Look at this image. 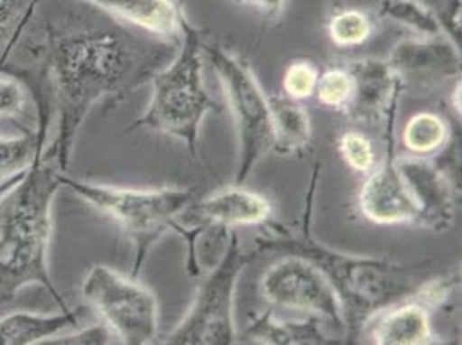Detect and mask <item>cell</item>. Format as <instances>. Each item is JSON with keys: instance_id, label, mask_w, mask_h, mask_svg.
<instances>
[{"instance_id": "cell-1", "label": "cell", "mask_w": 462, "mask_h": 345, "mask_svg": "<svg viewBox=\"0 0 462 345\" xmlns=\"http://www.w3.org/2000/svg\"><path fill=\"white\" fill-rule=\"evenodd\" d=\"M178 43L138 37L117 21L68 14L49 21L35 47L37 68L58 117V135L45 147L60 172H68L79 130L98 104L115 107L151 81L176 52Z\"/></svg>"}, {"instance_id": "cell-2", "label": "cell", "mask_w": 462, "mask_h": 345, "mask_svg": "<svg viewBox=\"0 0 462 345\" xmlns=\"http://www.w3.org/2000/svg\"><path fill=\"white\" fill-rule=\"evenodd\" d=\"M319 178V164L314 166L309 185L308 204L302 225L297 231L282 230L266 238H257L255 252L293 254L314 263L335 288L346 314V337L357 333L378 311L411 299L423 284V265L409 266L383 256H357L331 249L318 242L310 231L312 200Z\"/></svg>"}, {"instance_id": "cell-3", "label": "cell", "mask_w": 462, "mask_h": 345, "mask_svg": "<svg viewBox=\"0 0 462 345\" xmlns=\"http://www.w3.org/2000/svg\"><path fill=\"white\" fill-rule=\"evenodd\" d=\"M45 147L47 142L20 182L0 195V304L11 303L23 288L40 285L60 309H68L49 269L60 168Z\"/></svg>"}, {"instance_id": "cell-4", "label": "cell", "mask_w": 462, "mask_h": 345, "mask_svg": "<svg viewBox=\"0 0 462 345\" xmlns=\"http://www.w3.org/2000/svg\"><path fill=\"white\" fill-rule=\"evenodd\" d=\"M202 35L189 18L171 61L152 77V97L145 113L125 132L152 130L185 142L193 157L199 155L200 126L209 113H219V104L204 85Z\"/></svg>"}, {"instance_id": "cell-5", "label": "cell", "mask_w": 462, "mask_h": 345, "mask_svg": "<svg viewBox=\"0 0 462 345\" xmlns=\"http://www.w3.org/2000/svg\"><path fill=\"white\" fill-rule=\"evenodd\" d=\"M59 183L97 211L111 218L132 240L135 250L134 278L138 276L147 254L157 240L168 231H180L178 216L189 211L197 200V191L192 187L123 189L83 182L66 172H59Z\"/></svg>"}, {"instance_id": "cell-6", "label": "cell", "mask_w": 462, "mask_h": 345, "mask_svg": "<svg viewBox=\"0 0 462 345\" xmlns=\"http://www.w3.org/2000/svg\"><path fill=\"white\" fill-rule=\"evenodd\" d=\"M202 51L221 81L235 121L240 145L235 183L244 185L261 159L273 151L270 102L244 61L216 43H202Z\"/></svg>"}, {"instance_id": "cell-7", "label": "cell", "mask_w": 462, "mask_h": 345, "mask_svg": "<svg viewBox=\"0 0 462 345\" xmlns=\"http://www.w3.org/2000/svg\"><path fill=\"white\" fill-rule=\"evenodd\" d=\"M251 254L244 252L236 231L219 263L208 273L183 320L161 340L166 345L238 344L233 318L235 288Z\"/></svg>"}, {"instance_id": "cell-8", "label": "cell", "mask_w": 462, "mask_h": 345, "mask_svg": "<svg viewBox=\"0 0 462 345\" xmlns=\"http://www.w3.org/2000/svg\"><path fill=\"white\" fill-rule=\"evenodd\" d=\"M81 292L121 344H154L159 304L151 288L134 276L126 278L109 266L96 265L85 276Z\"/></svg>"}, {"instance_id": "cell-9", "label": "cell", "mask_w": 462, "mask_h": 345, "mask_svg": "<svg viewBox=\"0 0 462 345\" xmlns=\"http://www.w3.org/2000/svg\"><path fill=\"white\" fill-rule=\"evenodd\" d=\"M259 290L271 306L321 318L340 337H346V314L335 288L306 257L283 254L266 269Z\"/></svg>"}, {"instance_id": "cell-10", "label": "cell", "mask_w": 462, "mask_h": 345, "mask_svg": "<svg viewBox=\"0 0 462 345\" xmlns=\"http://www.w3.org/2000/svg\"><path fill=\"white\" fill-rule=\"evenodd\" d=\"M395 119L385 125L386 154L383 163L369 172L357 197L359 211L380 227H418L420 211L395 164Z\"/></svg>"}, {"instance_id": "cell-11", "label": "cell", "mask_w": 462, "mask_h": 345, "mask_svg": "<svg viewBox=\"0 0 462 345\" xmlns=\"http://www.w3.org/2000/svg\"><path fill=\"white\" fill-rule=\"evenodd\" d=\"M395 164L420 211L418 227L435 233L450 230L457 216L461 189L431 157H395Z\"/></svg>"}, {"instance_id": "cell-12", "label": "cell", "mask_w": 462, "mask_h": 345, "mask_svg": "<svg viewBox=\"0 0 462 345\" xmlns=\"http://www.w3.org/2000/svg\"><path fill=\"white\" fill-rule=\"evenodd\" d=\"M346 70L352 78V96L342 113L350 121L363 125H386L395 119L399 97L405 87L388 61H352Z\"/></svg>"}, {"instance_id": "cell-13", "label": "cell", "mask_w": 462, "mask_h": 345, "mask_svg": "<svg viewBox=\"0 0 462 345\" xmlns=\"http://www.w3.org/2000/svg\"><path fill=\"white\" fill-rule=\"evenodd\" d=\"M20 78L28 87L32 100L37 107V126L24 130L20 136H0V195L16 185L21 176L32 166L40 145L47 142V132L54 116V106L49 90H45L39 70H4Z\"/></svg>"}, {"instance_id": "cell-14", "label": "cell", "mask_w": 462, "mask_h": 345, "mask_svg": "<svg viewBox=\"0 0 462 345\" xmlns=\"http://www.w3.org/2000/svg\"><path fill=\"white\" fill-rule=\"evenodd\" d=\"M388 64L404 87L430 89L461 77V49L447 37H420L399 42Z\"/></svg>"}, {"instance_id": "cell-15", "label": "cell", "mask_w": 462, "mask_h": 345, "mask_svg": "<svg viewBox=\"0 0 462 345\" xmlns=\"http://www.w3.org/2000/svg\"><path fill=\"white\" fill-rule=\"evenodd\" d=\"M187 212H193L204 225L235 230L266 223L271 218L273 206L270 199L263 193L235 183L211 193L200 202L195 200Z\"/></svg>"}, {"instance_id": "cell-16", "label": "cell", "mask_w": 462, "mask_h": 345, "mask_svg": "<svg viewBox=\"0 0 462 345\" xmlns=\"http://www.w3.org/2000/svg\"><path fill=\"white\" fill-rule=\"evenodd\" d=\"M369 342L376 345H431L437 335L431 328L430 309L414 299H405L371 316L363 326Z\"/></svg>"}, {"instance_id": "cell-17", "label": "cell", "mask_w": 462, "mask_h": 345, "mask_svg": "<svg viewBox=\"0 0 462 345\" xmlns=\"http://www.w3.org/2000/svg\"><path fill=\"white\" fill-rule=\"evenodd\" d=\"M111 18L125 21L157 39L178 43L187 20L176 0H79Z\"/></svg>"}, {"instance_id": "cell-18", "label": "cell", "mask_w": 462, "mask_h": 345, "mask_svg": "<svg viewBox=\"0 0 462 345\" xmlns=\"http://www.w3.org/2000/svg\"><path fill=\"white\" fill-rule=\"evenodd\" d=\"M85 307L60 309L56 314L9 312L0 318V345L47 344L60 333L77 328L85 314Z\"/></svg>"}, {"instance_id": "cell-19", "label": "cell", "mask_w": 462, "mask_h": 345, "mask_svg": "<svg viewBox=\"0 0 462 345\" xmlns=\"http://www.w3.org/2000/svg\"><path fill=\"white\" fill-rule=\"evenodd\" d=\"M329 326L316 316L302 322H283L273 312L255 316L247 325L240 342L268 345L338 344L337 335L329 333Z\"/></svg>"}, {"instance_id": "cell-20", "label": "cell", "mask_w": 462, "mask_h": 345, "mask_svg": "<svg viewBox=\"0 0 462 345\" xmlns=\"http://www.w3.org/2000/svg\"><path fill=\"white\" fill-rule=\"evenodd\" d=\"M271 126H273V151L282 155H297L310 142V117L299 100L289 97L271 96Z\"/></svg>"}, {"instance_id": "cell-21", "label": "cell", "mask_w": 462, "mask_h": 345, "mask_svg": "<svg viewBox=\"0 0 462 345\" xmlns=\"http://www.w3.org/2000/svg\"><path fill=\"white\" fill-rule=\"evenodd\" d=\"M450 142V128L442 116L418 113L411 116L402 132V144L411 155H439Z\"/></svg>"}, {"instance_id": "cell-22", "label": "cell", "mask_w": 462, "mask_h": 345, "mask_svg": "<svg viewBox=\"0 0 462 345\" xmlns=\"http://www.w3.org/2000/svg\"><path fill=\"white\" fill-rule=\"evenodd\" d=\"M378 16L402 24L420 37H445L439 14L421 0H380Z\"/></svg>"}, {"instance_id": "cell-23", "label": "cell", "mask_w": 462, "mask_h": 345, "mask_svg": "<svg viewBox=\"0 0 462 345\" xmlns=\"http://www.w3.org/2000/svg\"><path fill=\"white\" fill-rule=\"evenodd\" d=\"M40 0H0V71L16 47Z\"/></svg>"}, {"instance_id": "cell-24", "label": "cell", "mask_w": 462, "mask_h": 345, "mask_svg": "<svg viewBox=\"0 0 462 345\" xmlns=\"http://www.w3.org/2000/svg\"><path fill=\"white\" fill-rule=\"evenodd\" d=\"M374 32L373 18L363 9L346 7L328 21V35L337 47H357L366 43Z\"/></svg>"}, {"instance_id": "cell-25", "label": "cell", "mask_w": 462, "mask_h": 345, "mask_svg": "<svg viewBox=\"0 0 462 345\" xmlns=\"http://www.w3.org/2000/svg\"><path fill=\"white\" fill-rule=\"evenodd\" d=\"M314 94L328 109L344 111L352 96V78L346 68H331L319 75Z\"/></svg>"}, {"instance_id": "cell-26", "label": "cell", "mask_w": 462, "mask_h": 345, "mask_svg": "<svg viewBox=\"0 0 462 345\" xmlns=\"http://www.w3.org/2000/svg\"><path fill=\"white\" fill-rule=\"evenodd\" d=\"M338 153L352 172L369 174L376 166V154L366 135L348 130L338 138Z\"/></svg>"}, {"instance_id": "cell-27", "label": "cell", "mask_w": 462, "mask_h": 345, "mask_svg": "<svg viewBox=\"0 0 462 345\" xmlns=\"http://www.w3.org/2000/svg\"><path fill=\"white\" fill-rule=\"evenodd\" d=\"M319 70L310 61H293L283 75V90L289 98L306 100L314 96Z\"/></svg>"}, {"instance_id": "cell-28", "label": "cell", "mask_w": 462, "mask_h": 345, "mask_svg": "<svg viewBox=\"0 0 462 345\" xmlns=\"http://www.w3.org/2000/svg\"><path fill=\"white\" fill-rule=\"evenodd\" d=\"M459 282H461V269H454L447 275L433 276V278H424L423 284L418 287L411 299L421 303L428 309L443 306Z\"/></svg>"}, {"instance_id": "cell-29", "label": "cell", "mask_w": 462, "mask_h": 345, "mask_svg": "<svg viewBox=\"0 0 462 345\" xmlns=\"http://www.w3.org/2000/svg\"><path fill=\"white\" fill-rule=\"evenodd\" d=\"M30 90L20 78L5 73L0 77V117H23L28 113Z\"/></svg>"}, {"instance_id": "cell-30", "label": "cell", "mask_w": 462, "mask_h": 345, "mask_svg": "<svg viewBox=\"0 0 462 345\" xmlns=\"http://www.w3.org/2000/svg\"><path fill=\"white\" fill-rule=\"evenodd\" d=\"M113 337L115 335L111 333V330L102 323L88 326L85 330H77L73 333H60L52 340H49L47 345H106L113 344Z\"/></svg>"}, {"instance_id": "cell-31", "label": "cell", "mask_w": 462, "mask_h": 345, "mask_svg": "<svg viewBox=\"0 0 462 345\" xmlns=\"http://www.w3.org/2000/svg\"><path fill=\"white\" fill-rule=\"evenodd\" d=\"M445 37L461 49V0H445L443 14L439 16Z\"/></svg>"}, {"instance_id": "cell-32", "label": "cell", "mask_w": 462, "mask_h": 345, "mask_svg": "<svg viewBox=\"0 0 462 345\" xmlns=\"http://www.w3.org/2000/svg\"><path fill=\"white\" fill-rule=\"evenodd\" d=\"M236 5L259 13L263 18L278 21L287 7V0H233Z\"/></svg>"}, {"instance_id": "cell-33", "label": "cell", "mask_w": 462, "mask_h": 345, "mask_svg": "<svg viewBox=\"0 0 462 345\" xmlns=\"http://www.w3.org/2000/svg\"><path fill=\"white\" fill-rule=\"evenodd\" d=\"M452 107L456 115L461 116V79L456 83L454 92H452Z\"/></svg>"}]
</instances>
